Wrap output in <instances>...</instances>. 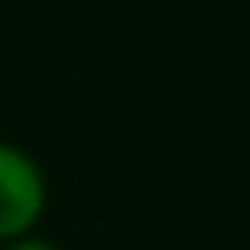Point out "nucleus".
I'll use <instances>...</instances> for the list:
<instances>
[{
  "label": "nucleus",
  "mask_w": 250,
  "mask_h": 250,
  "mask_svg": "<svg viewBox=\"0 0 250 250\" xmlns=\"http://www.w3.org/2000/svg\"><path fill=\"white\" fill-rule=\"evenodd\" d=\"M44 210L41 169L19 147L0 144V239L26 232Z\"/></svg>",
  "instance_id": "1"
},
{
  "label": "nucleus",
  "mask_w": 250,
  "mask_h": 250,
  "mask_svg": "<svg viewBox=\"0 0 250 250\" xmlns=\"http://www.w3.org/2000/svg\"><path fill=\"white\" fill-rule=\"evenodd\" d=\"M8 250H55V247L52 243H37L33 239V243H15V247H8Z\"/></svg>",
  "instance_id": "2"
}]
</instances>
